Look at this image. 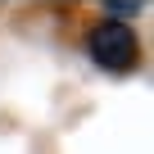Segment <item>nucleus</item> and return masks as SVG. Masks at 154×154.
Segmentation results:
<instances>
[{
  "mask_svg": "<svg viewBox=\"0 0 154 154\" xmlns=\"http://www.w3.org/2000/svg\"><path fill=\"white\" fill-rule=\"evenodd\" d=\"M86 54H91L95 68L122 77V72H131V68L140 63V36H136L127 23L104 18V23H95V27L86 32Z\"/></svg>",
  "mask_w": 154,
  "mask_h": 154,
  "instance_id": "nucleus-1",
  "label": "nucleus"
},
{
  "mask_svg": "<svg viewBox=\"0 0 154 154\" xmlns=\"http://www.w3.org/2000/svg\"><path fill=\"white\" fill-rule=\"evenodd\" d=\"M140 9H145V5H104V14H109L113 23H127V18H131V14H140Z\"/></svg>",
  "mask_w": 154,
  "mask_h": 154,
  "instance_id": "nucleus-2",
  "label": "nucleus"
}]
</instances>
